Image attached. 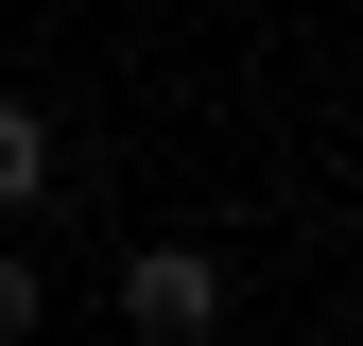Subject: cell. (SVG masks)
Here are the masks:
<instances>
[{"mask_svg": "<svg viewBox=\"0 0 363 346\" xmlns=\"http://www.w3.org/2000/svg\"><path fill=\"white\" fill-rule=\"evenodd\" d=\"M121 329H139V346H208L225 329V260L208 242H139V260H121Z\"/></svg>", "mask_w": 363, "mask_h": 346, "instance_id": "obj_1", "label": "cell"}, {"mask_svg": "<svg viewBox=\"0 0 363 346\" xmlns=\"http://www.w3.org/2000/svg\"><path fill=\"white\" fill-rule=\"evenodd\" d=\"M52 191V104H0V225Z\"/></svg>", "mask_w": 363, "mask_h": 346, "instance_id": "obj_2", "label": "cell"}, {"mask_svg": "<svg viewBox=\"0 0 363 346\" xmlns=\"http://www.w3.org/2000/svg\"><path fill=\"white\" fill-rule=\"evenodd\" d=\"M35 312H52V277H35V260L0 242V346H35Z\"/></svg>", "mask_w": 363, "mask_h": 346, "instance_id": "obj_3", "label": "cell"}]
</instances>
